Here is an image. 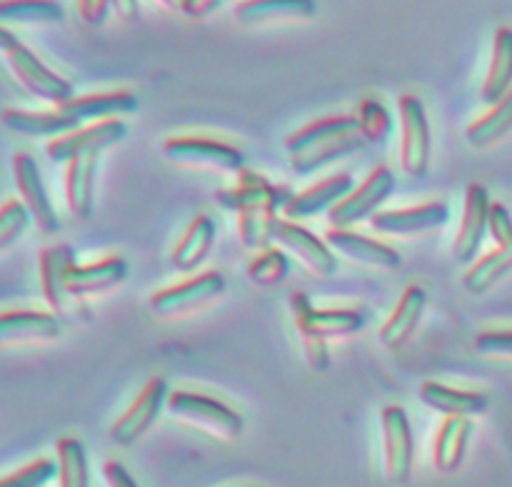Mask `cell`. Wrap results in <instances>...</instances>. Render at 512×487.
Listing matches in <instances>:
<instances>
[{"label": "cell", "mask_w": 512, "mask_h": 487, "mask_svg": "<svg viewBox=\"0 0 512 487\" xmlns=\"http://www.w3.org/2000/svg\"><path fill=\"white\" fill-rule=\"evenodd\" d=\"M488 233L493 235L495 245H512V215L503 203L490 205L488 218Z\"/></svg>", "instance_id": "cell-41"}, {"label": "cell", "mask_w": 512, "mask_h": 487, "mask_svg": "<svg viewBox=\"0 0 512 487\" xmlns=\"http://www.w3.org/2000/svg\"><path fill=\"white\" fill-rule=\"evenodd\" d=\"M325 243L330 245V250H333L335 255H343L350 263L363 265V268L370 270L390 273V270H398L400 265H403V258H400L398 250L380 243V240L368 238V235L353 233V230L330 228L328 233H325Z\"/></svg>", "instance_id": "cell-18"}, {"label": "cell", "mask_w": 512, "mask_h": 487, "mask_svg": "<svg viewBox=\"0 0 512 487\" xmlns=\"http://www.w3.org/2000/svg\"><path fill=\"white\" fill-rule=\"evenodd\" d=\"M75 265H78L75 250L65 243L50 245V248H43V253H40V290H43L45 303L55 313H65L68 300H73L68 295V288H65V280H68L70 268H75Z\"/></svg>", "instance_id": "cell-24"}, {"label": "cell", "mask_w": 512, "mask_h": 487, "mask_svg": "<svg viewBox=\"0 0 512 487\" xmlns=\"http://www.w3.org/2000/svg\"><path fill=\"white\" fill-rule=\"evenodd\" d=\"M160 5H165L168 10H173V13H180L183 15V3L185 0H158Z\"/></svg>", "instance_id": "cell-48"}, {"label": "cell", "mask_w": 512, "mask_h": 487, "mask_svg": "<svg viewBox=\"0 0 512 487\" xmlns=\"http://www.w3.org/2000/svg\"><path fill=\"white\" fill-rule=\"evenodd\" d=\"M512 273V245H500L493 253L483 255L463 275V290L473 298L488 295L490 290Z\"/></svg>", "instance_id": "cell-32"}, {"label": "cell", "mask_w": 512, "mask_h": 487, "mask_svg": "<svg viewBox=\"0 0 512 487\" xmlns=\"http://www.w3.org/2000/svg\"><path fill=\"white\" fill-rule=\"evenodd\" d=\"M95 180H98V155H83L65 165V203L73 218L90 220L95 210Z\"/></svg>", "instance_id": "cell-26"}, {"label": "cell", "mask_w": 512, "mask_h": 487, "mask_svg": "<svg viewBox=\"0 0 512 487\" xmlns=\"http://www.w3.org/2000/svg\"><path fill=\"white\" fill-rule=\"evenodd\" d=\"M75 8H78L80 20H83L88 28H100V25H105V20H108L113 0H75Z\"/></svg>", "instance_id": "cell-42"}, {"label": "cell", "mask_w": 512, "mask_h": 487, "mask_svg": "<svg viewBox=\"0 0 512 487\" xmlns=\"http://www.w3.org/2000/svg\"><path fill=\"white\" fill-rule=\"evenodd\" d=\"M103 478L108 487H140L138 480L125 470V465H120L118 460H108L103 465Z\"/></svg>", "instance_id": "cell-44"}, {"label": "cell", "mask_w": 512, "mask_h": 487, "mask_svg": "<svg viewBox=\"0 0 512 487\" xmlns=\"http://www.w3.org/2000/svg\"><path fill=\"white\" fill-rule=\"evenodd\" d=\"M30 223L33 220H30L28 208L20 200H5L0 205V253L13 248L23 238Z\"/></svg>", "instance_id": "cell-38"}, {"label": "cell", "mask_w": 512, "mask_h": 487, "mask_svg": "<svg viewBox=\"0 0 512 487\" xmlns=\"http://www.w3.org/2000/svg\"><path fill=\"white\" fill-rule=\"evenodd\" d=\"M400 110V168L405 175L420 180L428 175L430 168V150H433V138H430L428 113H425L423 100L415 95H403L398 103Z\"/></svg>", "instance_id": "cell-9"}, {"label": "cell", "mask_w": 512, "mask_h": 487, "mask_svg": "<svg viewBox=\"0 0 512 487\" xmlns=\"http://www.w3.org/2000/svg\"><path fill=\"white\" fill-rule=\"evenodd\" d=\"M55 455H58V487H90L88 453L78 438H60L55 443Z\"/></svg>", "instance_id": "cell-35"}, {"label": "cell", "mask_w": 512, "mask_h": 487, "mask_svg": "<svg viewBox=\"0 0 512 487\" xmlns=\"http://www.w3.org/2000/svg\"><path fill=\"white\" fill-rule=\"evenodd\" d=\"M355 115H330L303 125L285 138L290 168L298 175H313L338 160L350 158L365 148Z\"/></svg>", "instance_id": "cell-1"}, {"label": "cell", "mask_w": 512, "mask_h": 487, "mask_svg": "<svg viewBox=\"0 0 512 487\" xmlns=\"http://www.w3.org/2000/svg\"><path fill=\"white\" fill-rule=\"evenodd\" d=\"M293 195L295 193L288 185H275L260 173H253V170L245 168L243 173H238V183L233 188L218 190L215 200L225 210H233V213L250 208V205H275V208L285 210V205L290 203Z\"/></svg>", "instance_id": "cell-20"}, {"label": "cell", "mask_w": 512, "mask_h": 487, "mask_svg": "<svg viewBox=\"0 0 512 487\" xmlns=\"http://www.w3.org/2000/svg\"><path fill=\"white\" fill-rule=\"evenodd\" d=\"M305 350V363L310 365V370L315 373H325L330 368V350L328 343L320 338H300Z\"/></svg>", "instance_id": "cell-43"}, {"label": "cell", "mask_w": 512, "mask_h": 487, "mask_svg": "<svg viewBox=\"0 0 512 487\" xmlns=\"http://www.w3.org/2000/svg\"><path fill=\"white\" fill-rule=\"evenodd\" d=\"M383 428V473L390 485H405L415 468V435L400 405H388L380 415Z\"/></svg>", "instance_id": "cell-10"}, {"label": "cell", "mask_w": 512, "mask_h": 487, "mask_svg": "<svg viewBox=\"0 0 512 487\" xmlns=\"http://www.w3.org/2000/svg\"><path fill=\"white\" fill-rule=\"evenodd\" d=\"M128 135L123 120H105V123L85 125V128L73 130V133L55 138L45 145V153L53 163L68 165L70 160L83 158V155H103L105 150L118 145Z\"/></svg>", "instance_id": "cell-12"}, {"label": "cell", "mask_w": 512, "mask_h": 487, "mask_svg": "<svg viewBox=\"0 0 512 487\" xmlns=\"http://www.w3.org/2000/svg\"><path fill=\"white\" fill-rule=\"evenodd\" d=\"M225 290H228V283H225L223 273L208 270V273H200L198 278H190L178 285H168V288L153 293L148 298V310L155 318L163 320L185 318V315H193L213 305L215 300L223 298Z\"/></svg>", "instance_id": "cell-3"}, {"label": "cell", "mask_w": 512, "mask_h": 487, "mask_svg": "<svg viewBox=\"0 0 512 487\" xmlns=\"http://www.w3.org/2000/svg\"><path fill=\"white\" fill-rule=\"evenodd\" d=\"M283 218V210L275 205H250L235 213V230L238 240L245 250H263L273 248L275 243V225Z\"/></svg>", "instance_id": "cell-30"}, {"label": "cell", "mask_w": 512, "mask_h": 487, "mask_svg": "<svg viewBox=\"0 0 512 487\" xmlns=\"http://www.w3.org/2000/svg\"><path fill=\"white\" fill-rule=\"evenodd\" d=\"M355 123L365 143L383 145L393 133V115L378 98H363L355 110Z\"/></svg>", "instance_id": "cell-36"}, {"label": "cell", "mask_w": 512, "mask_h": 487, "mask_svg": "<svg viewBox=\"0 0 512 487\" xmlns=\"http://www.w3.org/2000/svg\"><path fill=\"white\" fill-rule=\"evenodd\" d=\"M473 420L470 418H445L433 440V465L438 473H455L468 455L470 438H473Z\"/></svg>", "instance_id": "cell-29"}, {"label": "cell", "mask_w": 512, "mask_h": 487, "mask_svg": "<svg viewBox=\"0 0 512 487\" xmlns=\"http://www.w3.org/2000/svg\"><path fill=\"white\" fill-rule=\"evenodd\" d=\"M450 220V208L445 203H425L413 208L400 210H380L375 218H370L373 230L393 238H418V235L435 233Z\"/></svg>", "instance_id": "cell-15"}, {"label": "cell", "mask_w": 512, "mask_h": 487, "mask_svg": "<svg viewBox=\"0 0 512 487\" xmlns=\"http://www.w3.org/2000/svg\"><path fill=\"white\" fill-rule=\"evenodd\" d=\"M290 310L300 338H320L325 343L353 338L368 323L363 308H315L303 293L290 295Z\"/></svg>", "instance_id": "cell-4"}, {"label": "cell", "mask_w": 512, "mask_h": 487, "mask_svg": "<svg viewBox=\"0 0 512 487\" xmlns=\"http://www.w3.org/2000/svg\"><path fill=\"white\" fill-rule=\"evenodd\" d=\"M245 275L258 288H275V285H280L290 275V260L283 250L268 248L250 260Z\"/></svg>", "instance_id": "cell-37"}, {"label": "cell", "mask_w": 512, "mask_h": 487, "mask_svg": "<svg viewBox=\"0 0 512 487\" xmlns=\"http://www.w3.org/2000/svg\"><path fill=\"white\" fill-rule=\"evenodd\" d=\"M5 63H8L10 73L18 80L20 88L28 90L33 98L43 100V103L60 108V105L70 103L75 98V88L70 80H65L63 75H58L55 70H50L28 45L18 43L10 45L5 50Z\"/></svg>", "instance_id": "cell-5"}, {"label": "cell", "mask_w": 512, "mask_h": 487, "mask_svg": "<svg viewBox=\"0 0 512 487\" xmlns=\"http://www.w3.org/2000/svg\"><path fill=\"white\" fill-rule=\"evenodd\" d=\"M128 263L118 255H108V258L98 260V263L88 265H75L70 268L68 280H65V288H68V295L78 303L83 300L95 298V295H105L110 290L120 288V285L128 280Z\"/></svg>", "instance_id": "cell-19"}, {"label": "cell", "mask_w": 512, "mask_h": 487, "mask_svg": "<svg viewBox=\"0 0 512 487\" xmlns=\"http://www.w3.org/2000/svg\"><path fill=\"white\" fill-rule=\"evenodd\" d=\"M512 133V90L500 100L498 105L488 110L483 118H478L475 123L468 125L465 130V140H468L470 148L475 150H488L493 145H498L500 140H505Z\"/></svg>", "instance_id": "cell-33"}, {"label": "cell", "mask_w": 512, "mask_h": 487, "mask_svg": "<svg viewBox=\"0 0 512 487\" xmlns=\"http://www.w3.org/2000/svg\"><path fill=\"white\" fill-rule=\"evenodd\" d=\"M418 393L430 410L445 415V418H475V415L488 413L490 405L488 395L478 393V390L450 388V385L435 383V380H425Z\"/></svg>", "instance_id": "cell-25"}, {"label": "cell", "mask_w": 512, "mask_h": 487, "mask_svg": "<svg viewBox=\"0 0 512 487\" xmlns=\"http://www.w3.org/2000/svg\"><path fill=\"white\" fill-rule=\"evenodd\" d=\"M225 0H185L183 3V15L190 20H203L208 15H213L215 10L223 8Z\"/></svg>", "instance_id": "cell-45"}, {"label": "cell", "mask_w": 512, "mask_h": 487, "mask_svg": "<svg viewBox=\"0 0 512 487\" xmlns=\"http://www.w3.org/2000/svg\"><path fill=\"white\" fill-rule=\"evenodd\" d=\"M425 310H428V293H425V288L408 285L405 293L400 295L395 310L390 313V318L380 328L378 343L385 350H403L413 340V335L418 333Z\"/></svg>", "instance_id": "cell-21"}, {"label": "cell", "mask_w": 512, "mask_h": 487, "mask_svg": "<svg viewBox=\"0 0 512 487\" xmlns=\"http://www.w3.org/2000/svg\"><path fill=\"white\" fill-rule=\"evenodd\" d=\"M355 190V180L348 173L330 175V178L320 180L318 185H310L303 193L293 195L290 203L285 205L283 218L293 220V223H303V220L315 218L320 213H330L338 203H343L350 193Z\"/></svg>", "instance_id": "cell-22"}, {"label": "cell", "mask_w": 512, "mask_h": 487, "mask_svg": "<svg viewBox=\"0 0 512 487\" xmlns=\"http://www.w3.org/2000/svg\"><path fill=\"white\" fill-rule=\"evenodd\" d=\"M168 395L170 388L163 378H150L138 393V398L128 405V410L110 425V443L118 445V448L138 445L158 423L160 413L168 405Z\"/></svg>", "instance_id": "cell-8"}, {"label": "cell", "mask_w": 512, "mask_h": 487, "mask_svg": "<svg viewBox=\"0 0 512 487\" xmlns=\"http://www.w3.org/2000/svg\"><path fill=\"white\" fill-rule=\"evenodd\" d=\"M275 243H278V248L288 250L310 275L333 278L338 273V255L330 250L325 238H318L305 225L280 218L275 225Z\"/></svg>", "instance_id": "cell-11"}, {"label": "cell", "mask_w": 512, "mask_h": 487, "mask_svg": "<svg viewBox=\"0 0 512 487\" xmlns=\"http://www.w3.org/2000/svg\"><path fill=\"white\" fill-rule=\"evenodd\" d=\"M395 183H398L395 173L390 168H385V165H378V168L370 170L368 178L343 203H338L330 210V228L350 230L353 225L363 223V220L375 218L383 210V205L393 198Z\"/></svg>", "instance_id": "cell-7"}, {"label": "cell", "mask_w": 512, "mask_h": 487, "mask_svg": "<svg viewBox=\"0 0 512 487\" xmlns=\"http://www.w3.org/2000/svg\"><path fill=\"white\" fill-rule=\"evenodd\" d=\"M13 43H18V38L13 35V30H8L0 25V53H5V50H8Z\"/></svg>", "instance_id": "cell-47"}, {"label": "cell", "mask_w": 512, "mask_h": 487, "mask_svg": "<svg viewBox=\"0 0 512 487\" xmlns=\"http://www.w3.org/2000/svg\"><path fill=\"white\" fill-rule=\"evenodd\" d=\"M160 153H163L165 160L175 165H185V168L235 175L245 170L243 150L213 138H195V135L165 138L163 145H160Z\"/></svg>", "instance_id": "cell-6"}, {"label": "cell", "mask_w": 512, "mask_h": 487, "mask_svg": "<svg viewBox=\"0 0 512 487\" xmlns=\"http://www.w3.org/2000/svg\"><path fill=\"white\" fill-rule=\"evenodd\" d=\"M512 90V28L503 25L495 30L493 38V55H490L488 75L483 80V90L480 98L488 103L490 108L498 105Z\"/></svg>", "instance_id": "cell-31"}, {"label": "cell", "mask_w": 512, "mask_h": 487, "mask_svg": "<svg viewBox=\"0 0 512 487\" xmlns=\"http://www.w3.org/2000/svg\"><path fill=\"white\" fill-rule=\"evenodd\" d=\"M13 178L15 188L20 193V203L28 208L30 220L35 223V228L45 235H53L60 230V218L55 213L53 203H50V195L45 190V180L40 175L38 163L30 153H15L13 155Z\"/></svg>", "instance_id": "cell-13"}, {"label": "cell", "mask_w": 512, "mask_h": 487, "mask_svg": "<svg viewBox=\"0 0 512 487\" xmlns=\"http://www.w3.org/2000/svg\"><path fill=\"white\" fill-rule=\"evenodd\" d=\"M65 10L58 0H0V25H55L63 23Z\"/></svg>", "instance_id": "cell-34"}, {"label": "cell", "mask_w": 512, "mask_h": 487, "mask_svg": "<svg viewBox=\"0 0 512 487\" xmlns=\"http://www.w3.org/2000/svg\"><path fill=\"white\" fill-rule=\"evenodd\" d=\"M113 10L125 23H135L140 18V0H113Z\"/></svg>", "instance_id": "cell-46"}, {"label": "cell", "mask_w": 512, "mask_h": 487, "mask_svg": "<svg viewBox=\"0 0 512 487\" xmlns=\"http://www.w3.org/2000/svg\"><path fill=\"white\" fill-rule=\"evenodd\" d=\"M0 125L10 133L23 135V138H48V143L83 128L63 108L38 110V113L20 108H3L0 110Z\"/></svg>", "instance_id": "cell-23"}, {"label": "cell", "mask_w": 512, "mask_h": 487, "mask_svg": "<svg viewBox=\"0 0 512 487\" xmlns=\"http://www.w3.org/2000/svg\"><path fill=\"white\" fill-rule=\"evenodd\" d=\"M55 478H58V463L48 458H38L25 465V468L0 478V487H45Z\"/></svg>", "instance_id": "cell-39"}, {"label": "cell", "mask_w": 512, "mask_h": 487, "mask_svg": "<svg viewBox=\"0 0 512 487\" xmlns=\"http://www.w3.org/2000/svg\"><path fill=\"white\" fill-rule=\"evenodd\" d=\"M215 238H218V230L210 215H195L188 223V228L183 230L180 240L175 243L173 253H170V263L180 273H193V270L203 268L205 260L213 253Z\"/></svg>", "instance_id": "cell-27"}, {"label": "cell", "mask_w": 512, "mask_h": 487, "mask_svg": "<svg viewBox=\"0 0 512 487\" xmlns=\"http://www.w3.org/2000/svg\"><path fill=\"white\" fill-rule=\"evenodd\" d=\"M475 348L488 358L512 360V330H485L475 338Z\"/></svg>", "instance_id": "cell-40"}, {"label": "cell", "mask_w": 512, "mask_h": 487, "mask_svg": "<svg viewBox=\"0 0 512 487\" xmlns=\"http://www.w3.org/2000/svg\"><path fill=\"white\" fill-rule=\"evenodd\" d=\"M70 118L83 123H105V120H118L120 115H130L138 110V98L128 90H113V93H93L75 95L70 103L60 105Z\"/></svg>", "instance_id": "cell-28"}, {"label": "cell", "mask_w": 512, "mask_h": 487, "mask_svg": "<svg viewBox=\"0 0 512 487\" xmlns=\"http://www.w3.org/2000/svg\"><path fill=\"white\" fill-rule=\"evenodd\" d=\"M318 15V0H238L233 20L240 28L305 23Z\"/></svg>", "instance_id": "cell-16"}, {"label": "cell", "mask_w": 512, "mask_h": 487, "mask_svg": "<svg viewBox=\"0 0 512 487\" xmlns=\"http://www.w3.org/2000/svg\"><path fill=\"white\" fill-rule=\"evenodd\" d=\"M490 193L485 185L470 183L465 190V210L460 228L453 240V260L458 265H470L478 258L483 240L488 235V218H490Z\"/></svg>", "instance_id": "cell-14"}, {"label": "cell", "mask_w": 512, "mask_h": 487, "mask_svg": "<svg viewBox=\"0 0 512 487\" xmlns=\"http://www.w3.org/2000/svg\"><path fill=\"white\" fill-rule=\"evenodd\" d=\"M165 410L180 423L225 443H235L245 433V420L238 410L225 405L223 400L193 390H170Z\"/></svg>", "instance_id": "cell-2"}, {"label": "cell", "mask_w": 512, "mask_h": 487, "mask_svg": "<svg viewBox=\"0 0 512 487\" xmlns=\"http://www.w3.org/2000/svg\"><path fill=\"white\" fill-rule=\"evenodd\" d=\"M63 338V325L53 313L40 310H5L0 313V348L43 345Z\"/></svg>", "instance_id": "cell-17"}]
</instances>
